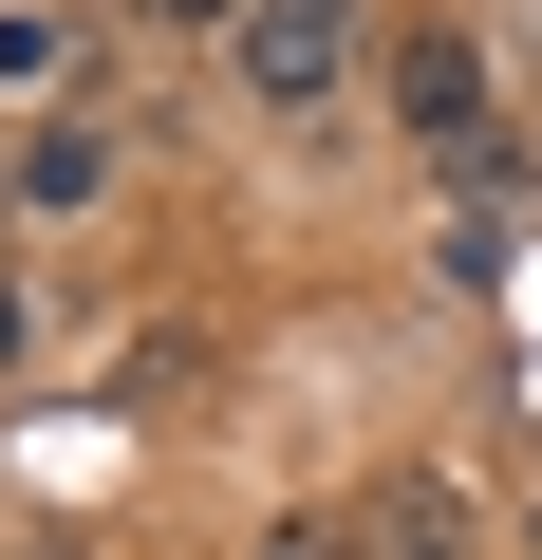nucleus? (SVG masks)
<instances>
[{
    "label": "nucleus",
    "instance_id": "f257e3e1",
    "mask_svg": "<svg viewBox=\"0 0 542 560\" xmlns=\"http://www.w3.org/2000/svg\"><path fill=\"white\" fill-rule=\"evenodd\" d=\"M356 57H374V20H356V0H243V20H224V75H243V113H337L356 94Z\"/></svg>",
    "mask_w": 542,
    "mask_h": 560
},
{
    "label": "nucleus",
    "instance_id": "f03ea898",
    "mask_svg": "<svg viewBox=\"0 0 542 560\" xmlns=\"http://www.w3.org/2000/svg\"><path fill=\"white\" fill-rule=\"evenodd\" d=\"M393 113H412L449 168L505 150V131H486V57H468V20H393Z\"/></svg>",
    "mask_w": 542,
    "mask_h": 560
},
{
    "label": "nucleus",
    "instance_id": "7ed1b4c3",
    "mask_svg": "<svg viewBox=\"0 0 542 560\" xmlns=\"http://www.w3.org/2000/svg\"><path fill=\"white\" fill-rule=\"evenodd\" d=\"M356 541H374V560H486V504H468L449 467H374V486H356Z\"/></svg>",
    "mask_w": 542,
    "mask_h": 560
},
{
    "label": "nucleus",
    "instance_id": "20e7f679",
    "mask_svg": "<svg viewBox=\"0 0 542 560\" xmlns=\"http://www.w3.org/2000/svg\"><path fill=\"white\" fill-rule=\"evenodd\" d=\"M0 187H20V206H94V187H113V131H94V113H38Z\"/></svg>",
    "mask_w": 542,
    "mask_h": 560
},
{
    "label": "nucleus",
    "instance_id": "39448f33",
    "mask_svg": "<svg viewBox=\"0 0 542 560\" xmlns=\"http://www.w3.org/2000/svg\"><path fill=\"white\" fill-rule=\"evenodd\" d=\"M262 560H374L356 523H262Z\"/></svg>",
    "mask_w": 542,
    "mask_h": 560
},
{
    "label": "nucleus",
    "instance_id": "423d86ee",
    "mask_svg": "<svg viewBox=\"0 0 542 560\" xmlns=\"http://www.w3.org/2000/svg\"><path fill=\"white\" fill-rule=\"evenodd\" d=\"M20 355H38V300H20V280H0V374H20Z\"/></svg>",
    "mask_w": 542,
    "mask_h": 560
},
{
    "label": "nucleus",
    "instance_id": "0eeeda50",
    "mask_svg": "<svg viewBox=\"0 0 542 560\" xmlns=\"http://www.w3.org/2000/svg\"><path fill=\"white\" fill-rule=\"evenodd\" d=\"M150 20H187V38H224V20H243V0H150Z\"/></svg>",
    "mask_w": 542,
    "mask_h": 560
},
{
    "label": "nucleus",
    "instance_id": "6e6552de",
    "mask_svg": "<svg viewBox=\"0 0 542 560\" xmlns=\"http://www.w3.org/2000/svg\"><path fill=\"white\" fill-rule=\"evenodd\" d=\"M523 560H542V523H523Z\"/></svg>",
    "mask_w": 542,
    "mask_h": 560
}]
</instances>
